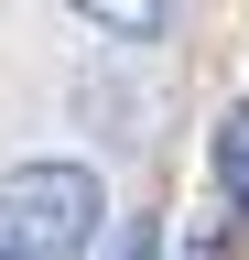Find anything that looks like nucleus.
Instances as JSON below:
<instances>
[{"label":"nucleus","mask_w":249,"mask_h":260,"mask_svg":"<svg viewBox=\"0 0 249 260\" xmlns=\"http://www.w3.org/2000/svg\"><path fill=\"white\" fill-rule=\"evenodd\" d=\"M109 195L87 162H11L0 174V260H87Z\"/></svg>","instance_id":"1"},{"label":"nucleus","mask_w":249,"mask_h":260,"mask_svg":"<svg viewBox=\"0 0 249 260\" xmlns=\"http://www.w3.org/2000/svg\"><path fill=\"white\" fill-rule=\"evenodd\" d=\"M76 22H98L109 44H163V22H173V0H65Z\"/></svg>","instance_id":"2"},{"label":"nucleus","mask_w":249,"mask_h":260,"mask_svg":"<svg viewBox=\"0 0 249 260\" xmlns=\"http://www.w3.org/2000/svg\"><path fill=\"white\" fill-rule=\"evenodd\" d=\"M217 195H228V217H249V98L217 119Z\"/></svg>","instance_id":"3"},{"label":"nucleus","mask_w":249,"mask_h":260,"mask_svg":"<svg viewBox=\"0 0 249 260\" xmlns=\"http://www.w3.org/2000/svg\"><path fill=\"white\" fill-rule=\"evenodd\" d=\"M109 260H163V217H119V239H109Z\"/></svg>","instance_id":"4"}]
</instances>
